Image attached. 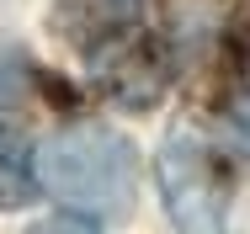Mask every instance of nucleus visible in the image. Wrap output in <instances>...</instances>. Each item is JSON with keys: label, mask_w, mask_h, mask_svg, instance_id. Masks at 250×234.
Returning a JSON list of instances; mask_svg holds the SVG:
<instances>
[{"label": "nucleus", "mask_w": 250, "mask_h": 234, "mask_svg": "<svg viewBox=\"0 0 250 234\" xmlns=\"http://www.w3.org/2000/svg\"><path fill=\"white\" fill-rule=\"evenodd\" d=\"M38 197V170H32V149L21 133L0 128V213L27 208Z\"/></svg>", "instance_id": "nucleus-4"}, {"label": "nucleus", "mask_w": 250, "mask_h": 234, "mask_svg": "<svg viewBox=\"0 0 250 234\" xmlns=\"http://www.w3.org/2000/svg\"><path fill=\"white\" fill-rule=\"evenodd\" d=\"M154 181H160V197H165V213H170L176 234H229L234 170H229L224 149L197 123H176L160 139Z\"/></svg>", "instance_id": "nucleus-2"}, {"label": "nucleus", "mask_w": 250, "mask_h": 234, "mask_svg": "<svg viewBox=\"0 0 250 234\" xmlns=\"http://www.w3.org/2000/svg\"><path fill=\"white\" fill-rule=\"evenodd\" d=\"M27 234H101L96 229V218H85V213H53V218H43V224H32Z\"/></svg>", "instance_id": "nucleus-5"}, {"label": "nucleus", "mask_w": 250, "mask_h": 234, "mask_svg": "<svg viewBox=\"0 0 250 234\" xmlns=\"http://www.w3.org/2000/svg\"><path fill=\"white\" fill-rule=\"evenodd\" d=\"M139 5L144 0H59L53 11V32L80 53H112V48L133 43L139 32Z\"/></svg>", "instance_id": "nucleus-3"}, {"label": "nucleus", "mask_w": 250, "mask_h": 234, "mask_svg": "<svg viewBox=\"0 0 250 234\" xmlns=\"http://www.w3.org/2000/svg\"><path fill=\"white\" fill-rule=\"evenodd\" d=\"M38 187L53 191L85 218H128L139 197V154L133 144L101 123H75L32 154Z\"/></svg>", "instance_id": "nucleus-1"}, {"label": "nucleus", "mask_w": 250, "mask_h": 234, "mask_svg": "<svg viewBox=\"0 0 250 234\" xmlns=\"http://www.w3.org/2000/svg\"><path fill=\"white\" fill-rule=\"evenodd\" d=\"M229 123H234V128H240V139L250 144V85L234 96V101H229Z\"/></svg>", "instance_id": "nucleus-6"}]
</instances>
